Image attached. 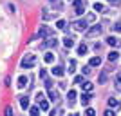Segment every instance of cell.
I'll list each match as a JSON object with an SVG mask.
<instances>
[{
    "instance_id": "cell-1",
    "label": "cell",
    "mask_w": 121,
    "mask_h": 116,
    "mask_svg": "<svg viewBox=\"0 0 121 116\" xmlns=\"http://www.w3.org/2000/svg\"><path fill=\"white\" fill-rule=\"evenodd\" d=\"M101 33H103V27H101V24H94L92 27H89V29L85 31L87 38H96V36H99Z\"/></svg>"
},
{
    "instance_id": "cell-2",
    "label": "cell",
    "mask_w": 121,
    "mask_h": 116,
    "mask_svg": "<svg viewBox=\"0 0 121 116\" xmlns=\"http://www.w3.org/2000/svg\"><path fill=\"white\" fill-rule=\"evenodd\" d=\"M20 65H22V67H25V69H31V67H35V65H36V56H35V55H25L24 58H22Z\"/></svg>"
},
{
    "instance_id": "cell-3",
    "label": "cell",
    "mask_w": 121,
    "mask_h": 116,
    "mask_svg": "<svg viewBox=\"0 0 121 116\" xmlns=\"http://www.w3.org/2000/svg\"><path fill=\"white\" fill-rule=\"evenodd\" d=\"M56 46H58L56 36H49V38H43V44H40V49L45 51V49H51V47H56Z\"/></svg>"
},
{
    "instance_id": "cell-4",
    "label": "cell",
    "mask_w": 121,
    "mask_h": 116,
    "mask_svg": "<svg viewBox=\"0 0 121 116\" xmlns=\"http://www.w3.org/2000/svg\"><path fill=\"white\" fill-rule=\"evenodd\" d=\"M71 27H72L74 31H80V33H83V31H87V29H89V22L81 18V20L72 22V24H71Z\"/></svg>"
},
{
    "instance_id": "cell-5",
    "label": "cell",
    "mask_w": 121,
    "mask_h": 116,
    "mask_svg": "<svg viewBox=\"0 0 121 116\" xmlns=\"http://www.w3.org/2000/svg\"><path fill=\"white\" fill-rule=\"evenodd\" d=\"M49 36H52V29L47 27V25H42L40 29H38V33H36L35 38H49Z\"/></svg>"
},
{
    "instance_id": "cell-6",
    "label": "cell",
    "mask_w": 121,
    "mask_h": 116,
    "mask_svg": "<svg viewBox=\"0 0 121 116\" xmlns=\"http://www.w3.org/2000/svg\"><path fill=\"white\" fill-rule=\"evenodd\" d=\"M49 100L54 102V103H58V102H60V94H58V91H54L52 87L49 89Z\"/></svg>"
},
{
    "instance_id": "cell-7",
    "label": "cell",
    "mask_w": 121,
    "mask_h": 116,
    "mask_svg": "<svg viewBox=\"0 0 121 116\" xmlns=\"http://www.w3.org/2000/svg\"><path fill=\"white\" fill-rule=\"evenodd\" d=\"M107 103H108V107H110V109H114V111L121 109V103L116 100V98H108V102H107Z\"/></svg>"
},
{
    "instance_id": "cell-8",
    "label": "cell",
    "mask_w": 121,
    "mask_h": 116,
    "mask_svg": "<svg viewBox=\"0 0 121 116\" xmlns=\"http://www.w3.org/2000/svg\"><path fill=\"white\" fill-rule=\"evenodd\" d=\"M18 102H20V107L24 109V111H27V109H29V98H27V96H20V98H18Z\"/></svg>"
},
{
    "instance_id": "cell-9",
    "label": "cell",
    "mask_w": 121,
    "mask_h": 116,
    "mask_svg": "<svg viewBox=\"0 0 121 116\" xmlns=\"http://www.w3.org/2000/svg\"><path fill=\"white\" fill-rule=\"evenodd\" d=\"M27 84H29V78H27L25 74H22L20 78H18V89H25Z\"/></svg>"
},
{
    "instance_id": "cell-10",
    "label": "cell",
    "mask_w": 121,
    "mask_h": 116,
    "mask_svg": "<svg viewBox=\"0 0 121 116\" xmlns=\"http://www.w3.org/2000/svg\"><path fill=\"white\" fill-rule=\"evenodd\" d=\"M52 74H54V76H63V74H65V69H63L61 65H54V67H52Z\"/></svg>"
},
{
    "instance_id": "cell-11",
    "label": "cell",
    "mask_w": 121,
    "mask_h": 116,
    "mask_svg": "<svg viewBox=\"0 0 121 116\" xmlns=\"http://www.w3.org/2000/svg\"><path fill=\"white\" fill-rule=\"evenodd\" d=\"M107 44H108L110 47H117L119 46V40H117L116 36H108V38H107Z\"/></svg>"
},
{
    "instance_id": "cell-12",
    "label": "cell",
    "mask_w": 121,
    "mask_h": 116,
    "mask_svg": "<svg viewBox=\"0 0 121 116\" xmlns=\"http://www.w3.org/2000/svg\"><path fill=\"white\" fill-rule=\"evenodd\" d=\"M107 80H108V71H103V73L99 74V78H98V84L103 85V84H107Z\"/></svg>"
},
{
    "instance_id": "cell-13",
    "label": "cell",
    "mask_w": 121,
    "mask_h": 116,
    "mask_svg": "<svg viewBox=\"0 0 121 116\" xmlns=\"http://www.w3.org/2000/svg\"><path fill=\"white\" fill-rule=\"evenodd\" d=\"M43 62L45 64H54V55L52 53H45L43 55Z\"/></svg>"
},
{
    "instance_id": "cell-14",
    "label": "cell",
    "mask_w": 121,
    "mask_h": 116,
    "mask_svg": "<svg viewBox=\"0 0 121 116\" xmlns=\"http://www.w3.org/2000/svg\"><path fill=\"white\" fill-rule=\"evenodd\" d=\"M63 46H65L67 49H71V47L74 46V40H72L71 36H65V38H63Z\"/></svg>"
},
{
    "instance_id": "cell-15",
    "label": "cell",
    "mask_w": 121,
    "mask_h": 116,
    "mask_svg": "<svg viewBox=\"0 0 121 116\" xmlns=\"http://www.w3.org/2000/svg\"><path fill=\"white\" fill-rule=\"evenodd\" d=\"M99 64H101V58H99V56H94V58H91V62H89V65H91V67H98Z\"/></svg>"
},
{
    "instance_id": "cell-16",
    "label": "cell",
    "mask_w": 121,
    "mask_h": 116,
    "mask_svg": "<svg viewBox=\"0 0 121 116\" xmlns=\"http://www.w3.org/2000/svg\"><path fill=\"white\" fill-rule=\"evenodd\" d=\"M74 100H76V93L74 91H69V93H67V102H69V105H72Z\"/></svg>"
},
{
    "instance_id": "cell-17",
    "label": "cell",
    "mask_w": 121,
    "mask_h": 116,
    "mask_svg": "<svg viewBox=\"0 0 121 116\" xmlns=\"http://www.w3.org/2000/svg\"><path fill=\"white\" fill-rule=\"evenodd\" d=\"M94 11H96V13H105V5L103 4H99V2H96V4H94Z\"/></svg>"
},
{
    "instance_id": "cell-18",
    "label": "cell",
    "mask_w": 121,
    "mask_h": 116,
    "mask_svg": "<svg viewBox=\"0 0 121 116\" xmlns=\"http://www.w3.org/2000/svg\"><path fill=\"white\" fill-rule=\"evenodd\" d=\"M38 105H40L42 111H49V102H47V100H40V102H38Z\"/></svg>"
},
{
    "instance_id": "cell-19",
    "label": "cell",
    "mask_w": 121,
    "mask_h": 116,
    "mask_svg": "<svg viewBox=\"0 0 121 116\" xmlns=\"http://www.w3.org/2000/svg\"><path fill=\"white\" fill-rule=\"evenodd\" d=\"M107 58H108V62H116L117 58H119V55H117L116 51H110V53H108V56H107Z\"/></svg>"
},
{
    "instance_id": "cell-20",
    "label": "cell",
    "mask_w": 121,
    "mask_h": 116,
    "mask_svg": "<svg viewBox=\"0 0 121 116\" xmlns=\"http://www.w3.org/2000/svg\"><path fill=\"white\" fill-rule=\"evenodd\" d=\"M92 89H94V85L91 82H83V91L85 93H92Z\"/></svg>"
},
{
    "instance_id": "cell-21",
    "label": "cell",
    "mask_w": 121,
    "mask_h": 116,
    "mask_svg": "<svg viewBox=\"0 0 121 116\" xmlns=\"http://www.w3.org/2000/svg\"><path fill=\"white\" fill-rule=\"evenodd\" d=\"M87 51H89V47H87L85 44H81V46L78 47V55H80V56H83V55H87Z\"/></svg>"
},
{
    "instance_id": "cell-22",
    "label": "cell",
    "mask_w": 121,
    "mask_h": 116,
    "mask_svg": "<svg viewBox=\"0 0 121 116\" xmlns=\"http://www.w3.org/2000/svg\"><path fill=\"white\" fill-rule=\"evenodd\" d=\"M76 15H85V5H74Z\"/></svg>"
},
{
    "instance_id": "cell-23",
    "label": "cell",
    "mask_w": 121,
    "mask_h": 116,
    "mask_svg": "<svg viewBox=\"0 0 121 116\" xmlns=\"http://www.w3.org/2000/svg\"><path fill=\"white\" fill-rule=\"evenodd\" d=\"M40 111H42V109H40V105H38V107H29V112H31V114H33V116H36V114H40Z\"/></svg>"
},
{
    "instance_id": "cell-24",
    "label": "cell",
    "mask_w": 121,
    "mask_h": 116,
    "mask_svg": "<svg viewBox=\"0 0 121 116\" xmlns=\"http://www.w3.org/2000/svg\"><path fill=\"white\" fill-rule=\"evenodd\" d=\"M114 84H116L117 89H121V73H117V74H116V78H114Z\"/></svg>"
},
{
    "instance_id": "cell-25",
    "label": "cell",
    "mask_w": 121,
    "mask_h": 116,
    "mask_svg": "<svg viewBox=\"0 0 121 116\" xmlns=\"http://www.w3.org/2000/svg\"><path fill=\"white\" fill-rule=\"evenodd\" d=\"M74 69H76V62L74 60H69V74H71V73H74Z\"/></svg>"
},
{
    "instance_id": "cell-26",
    "label": "cell",
    "mask_w": 121,
    "mask_h": 116,
    "mask_svg": "<svg viewBox=\"0 0 121 116\" xmlns=\"http://www.w3.org/2000/svg\"><path fill=\"white\" fill-rule=\"evenodd\" d=\"M89 100H91V94H81V103L83 105H89Z\"/></svg>"
},
{
    "instance_id": "cell-27",
    "label": "cell",
    "mask_w": 121,
    "mask_h": 116,
    "mask_svg": "<svg viewBox=\"0 0 121 116\" xmlns=\"http://www.w3.org/2000/svg\"><path fill=\"white\" fill-rule=\"evenodd\" d=\"M4 114H5V116H13V107H11V105H5Z\"/></svg>"
},
{
    "instance_id": "cell-28",
    "label": "cell",
    "mask_w": 121,
    "mask_h": 116,
    "mask_svg": "<svg viewBox=\"0 0 121 116\" xmlns=\"http://www.w3.org/2000/svg\"><path fill=\"white\" fill-rule=\"evenodd\" d=\"M65 25H67V22H65V20H58V22H56V27H58V29H63Z\"/></svg>"
},
{
    "instance_id": "cell-29",
    "label": "cell",
    "mask_w": 121,
    "mask_h": 116,
    "mask_svg": "<svg viewBox=\"0 0 121 116\" xmlns=\"http://www.w3.org/2000/svg\"><path fill=\"white\" fill-rule=\"evenodd\" d=\"M108 4L114 5V7H117V5H121V0H108Z\"/></svg>"
},
{
    "instance_id": "cell-30",
    "label": "cell",
    "mask_w": 121,
    "mask_h": 116,
    "mask_svg": "<svg viewBox=\"0 0 121 116\" xmlns=\"http://www.w3.org/2000/svg\"><path fill=\"white\" fill-rule=\"evenodd\" d=\"M40 78L42 80H47V71L45 69H40Z\"/></svg>"
},
{
    "instance_id": "cell-31",
    "label": "cell",
    "mask_w": 121,
    "mask_h": 116,
    "mask_svg": "<svg viewBox=\"0 0 121 116\" xmlns=\"http://www.w3.org/2000/svg\"><path fill=\"white\" fill-rule=\"evenodd\" d=\"M105 116H116V111H114V109H107V111H105Z\"/></svg>"
},
{
    "instance_id": "cell-32",
    "label": "cell",
    "mask_w": 121,
    "mask_h": 116,
    "mask_svg": "<svg viewBox=\"0 0 121 116\" xmlns=\"http://www.w3.org/2000/svg\"><path fill=\"white\" fill-rule=\"evenodd\" d=\"M94 20H96V15L89 13V15H87V22H94Z\"/></svg>"
},
{
    "instance_id": "cell-33",
    "label": "cell",
    "mask_w": 121,
    "mask_h": 116,
    "mask_svg": "<svg viewBox=\"0 0 121 116\" xmlns=\"http://www.w3.org/2000/svg\"><path fill=\"white\" fill-rule=\"evenodd\" d=\"M114 31L121 33V22H116V24H114Z\"/></svg>"
},
{
    "instance_id": "cell-34",
    "label": "cell",
    "mask_w": 121,
    "mask_h": 116,
    "mask_svg": "<svg viewBox=\"0 0 121 116\" xmlns=\"http://www.w3.org/2000/svg\"><path fill=\"white\" fill-rule=\"evenodd\" d=\"M83 74H85V76H89V74H91V65L83 67Z\"/></svg>"
},
{
    "instance_id": "cell-35",
    "label": "cell",
    "mask_w": 121,
    "mask_h": 116,
    "mask_svg": "<svg viewBox=\"0 0 121 116\" xmlns=\"http://www.w3.org/2000/svg\"><path fill=\"white\" fill-rule=\"evenodd\" d=\"M87 0H74V5H85Z\"/></svg>"
},
{
    "instance_id": "cell-36",
    "label": "cell",
    "mask_w": 121,
    "mask_h": 116,
    "mask_svg": "<svg viewBox=\"0 0 121 116\" xmlns=\"http://www.w3.org/2000/svg\"><path fill=\"white\" fill-rule=\"evenodd\" d=\"M85 114H87V116H94L96 112H94V109H91V107H89V109L85 111Z\"/></svg>"
},
{
    "instance_id": "cell-37",
    "label": "cell",
    "mask_w": 121,
    "mask_h": 116,
    "mask_svg": "<svg viewBox=\"0 0 121 116\" xmlns=\"http://www.w3.org/2000/svg\"><path fill=\"white\" fill-rule=\"evenodd\" d=\"M81 82H83V76H76L74 78V84H81Z\"/></svg>"
},
{
    "instance_id": "cell-38",
    "label": "cell",
    "mask_w": 121,
    "mask_h": 116,
    "mask_svg": "<svg viewBox=\"0 0 121 116\" xmlns=\"http://www.w3.org/2000/svg\"><path fill=\"white\" fill-rule=\"evenodd\" d=\"M7 11H11V13H15V5H11V4H7Z\"/></svg>"
},
{
    "instance_id": "cell-39",
    "label": "cell",
    "mask_w": 121,
    "mask_h": 116,
    "mask_svg": "<svg viewBox=\"0 0 121 116\" xmlns=\"http://www.w3.org/2000/svg\"><path fill=\"white\" fill-rule=\"evenodd\" d=\"M40 100H43V94H42V93H38V94H36V102H40Z\"/></svg>"
},
{
    "instance_id": "cell-40",
    "label": "cell",
    "mask_w": 121,
    "mask_h": 116,
    "mask_svg": "<svg viewBox=\"0 0 121 116\" xmlns=\"http://www.w3.org/2000/svg\"><path fill=\"white\" fill-rule=\"evenodd\" d=\"M99 49H101V46H99V44H96V46H94V51H96V53H99Z\"/></svg>"
},
{
    "instance_id": "cell-41",
    "label": "cell",
    "mask_w": 121,
    "mask_h": 116,
    "mask_svg": "<svg viewBox=\"0 0 121 116\" xmlns=\"http://www.w3.org/2000/svg\"><path fill=\"white\" fill-rule=\"evenodd\" d=\"M51 2H56V0H51Z\"/></svg>"
}]
</instances>
